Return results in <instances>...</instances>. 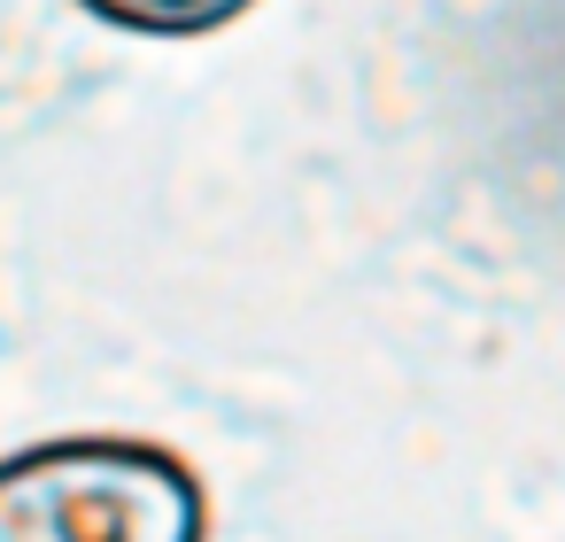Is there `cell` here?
Wrapping results in <instances>:
<instances>
[{
    "mask_svg": "<svg viewBox=\"0 0 565 542\" xmlns=\"http://www.w3.org/2000/svg\"><path fill=\"white\" fill-rule=\"evenodd\" d=\"M78 9L132 40H210V32L241 24L256 0H78Z\"/></svg>",
    "mask_w": 565,
    "mask_h": 542,
    "instance_id": "obj_2",
    "label": "cell"
},
{
    "mask_svg": "<svg viewBox=\"0 0 565 542\" xmlns=\"http://www.w3.org/2000/svg\"><path fill=\"white\" fill-rule=\"evenodd\" d=\"M0 542H210V488L163 442L55 434L0 457Z\"/></svg>",
    "mask_w": 565,
    "mask_h": 542,
    "instance_id": "obj_1",
    "label": "cell"
}]
</instances>
